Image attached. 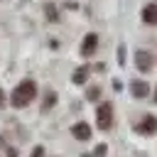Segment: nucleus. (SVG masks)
<instances>
[{
    "mask_svg": "<svg viewBox=\"0 0 157 157\" xmlns=\"http://www.w3.org/2000/svg\"><path fill=\"white\" fill-rule=\"evenodd\" d=\"M88 98H91V101L98 98V86H91V88H88Z\"/></svg>",
    "mask_w": 157,
    "mask_h": 157,
    "instance_id": "obj_14",
    "label": "nucleus"
},
{
    "mask_svg": "<svg viewBox=\"0 0 157 157\" xmlns=\"http://www.w3.org/2000/svg\"><path fill=\"white\" fill-rule=\"evenodd\" d=\"M130 91H132L135 98H145L150 93V86H147V81H132L130 83Z\"/></svg>",
    "mask_w": 157,
    "mask_h": 157,
    "instance_id": "obj_6",
    "label": "nucleus"
},
{
    "mask_svg": "<svg viewBox=\"0 0 157 157\" xmlns=\"http://www.w3.org/2000/svg\"><path fill=\"white\" fill-rule=\"evenodd\" d=\"M88 71H91L88 66H81V69H76V71H74V76H71V81H74V83H83V81L88 78Z\"/></svg>",
    "mask_w": 157,
    "mask_h": 157,
    "instance_id": "obj_9",
    "label": "nucleus"
},
{
    "mask_svg": "<svg viewBox=\"0 0 157 157\" xmlns=\"http://www.w3.org/2000/svg\"><path fill=\"white\" fill-rule=\"evenodd\" d=\"M105 152H108V145H103V142H101V145H98V147L93 150V155H96V157H103Z\"/></svg>",
    "mask_w": 157,
    "mask_h": 157,
    "instance_id": "obj_12",
    "label": "nucleus"
},
{
    "mask_svg": "<svg viewBox=\"0 0 157 157\" xmlns=\"http://www.w3.org/2000/svg\"><path fill=\"white\" fill-rule=\"evenodd\" d=\"M110 123H113V105L105 101V103H101L98 110H96V125H98L101 130H108Z\"/></svg>",
    "mask_w": 157,
    "mask_h": 157,
    "instance_id": "obj_2",
    "label": "nucleus"
},
{
    "mask_svg": "<svg viewBox=\"0 0 157 157\" xmlns=\"http://www.w3.org/2000/svg\"><path fill=\"white\" fill-rule=\"evenodd\" d=\"M34 96H37L34 81H32V78H25V81L10 93V103H12L15 108H25V105H29V103L34 101Z\"/></svg>",
    "mask_w": 157,
    "mask_h": 157,
    "instance_id": "obj_1",
    "label": "nucleus"
},
{
    "mask_svg": "<svg viewBox=\"0 0 157 157\" xmlns=\"http://www.w3.org/2000/svg\"><path fill=\"white\" fill-rule=\"evenodd\" d=\"M152 98H155V103H157V91H155V96H152Z\"/></svg>",
    "mask_w": 157,
    "mask_h": 157,
    "instance_id": "obj_18",
    "label": "nucleus"
},
{
    "mask_svg": "<svg viewBox=\"0 0 157 157\" xmlns=\"http://www.w3.org/2000/svg\"><path fill=\"white\" fill-rule=\"evenodd\" d=\"M135 66H137L140 71H150V69H152V54L145 52V49L137 52V54H135Z\"/></svg>",
    "mask_w": 157,
    "mask_h": 157,
    "instance_id": "obj_5",
    "label": "nucleus"
},
{
    "mask_svg": "<svg viewBox=\"0 0 157 157\" xmlns=\"http://www.w3.org/2000/svg\"><path fill=\"white\" fill-rule=\"evenodd\" d=\"M54 103H56V93H54V91H49V93H47V101H44V105H42V108H44V110H49Z\"/></svg>",
    "mask_w": 157,
    "mask_h": 157,
    "instance_id": "obj_11",
    "label": "nucleus"
},
{
    "mask_svg": "<svg viewBox=\"0 0 157 157\" xmlns=\"http://www.w3.org/2000/svg\"><path fill=\"white\" fill-rule=\"evenodd\" d=\"M142 20H145L147 25H157V2L145 5V10H142Z\"/></svg>",
    "mask_w": 157,
    "mask_h": 157,
    "instance_id": "obj_8",
    "label": "nucleus"
},
{
    "mask_svg": "<svg viewBox=\"0 0 157 157\" xmlns=\"http://www.w3.org/2000/svg\"><path fill=\"white\" fill-rule=\"evenodd\" d=\"M96 47H98V34H96V32H88V34L83 37V44H81V54H83V56H91V54L96 52Z\"/></svg>",
    "mask_w": 157,
    "mask_h": 157,
    "instance_id": "obj_3",
    "label": "nucleus"
},
{
    "mask_svg": "<svg viewBox=\"0 0 157 157\" xmlns=\"http://www.w3.org/2000/svg\"><path fill=\"white\" fill-rule=\"evenodd\" d=\"M71 135H74L76 140H88V137H91V128H88L86 123H76V125L71 128Z\"/></svg>",
    "mask_w": 157,
    "mask_h": 157,
    "instance_id": "obj_7",
    "label": "nucleus"
},
{
    "mask_svg": "<svg viewBox=\"0 0 157 157\" xmlns=\"http://www.w3.org/2000/svg\"><path fill=\"white\" fill-rule=\"evenodd\" d=\"M118 64L120 66L125 64V44H120V49H118Z\"/></svg>",
    "mask_w": 157,
    "mask_h": 157,
    "instance_id": "obj_13",
    "label": "nucleus"
},
{
    "mask_svg": "<svg viewBox=\"0 0 157 157\" xmlns=\"http://www.w3.org/2000/svg\"><path fill=\"white\" fill-rule=\"evenodd\" d=\"M44 10H47V15H49V20H52V22H56V20H59V15H56V7H54L52 2H47V5H44Z\"/></svg>",
    "mask_w": 157,
    "mask_h": 157,
    "instance_id": "obj_10",
    "label": "nucleus"
},
{
    "mask_svg": "<svg viewBox=\"0 0 157 157\" xmlns=\"http://www.w3.org/2000/svg\"><path fill=\"white\" fill-rule=\"evenodd\" d=\"M7 157H17V150H12V147H10V150H7Z\"/></svg>",
    "mask_w": 157,
    "mask_h": 157,
    "instance_id": "obj_16",
    "label": "nucleus"
},
{
    "mask_svg": "<svg viewBox=\"0 0 157 157\" xmlns=\"http://www.w3.org/2000/svg\"><path fill=\"white\" fill-rule=\"evenodd\" d=\"M42 155H44V147H42V145H37V147L32 150V157H42Z\"/></svg>",
    "mask_w": 157,
    "mask_h": 157,
    "instance_id": "obj_15",
    "label": "nucleus"
},
{
    "mask_svg": "<svg viewBox=\"0 0 157 157\" xmlns=\"http://www.w3.org/2000/svg\"><path fill=\"white\" fill-rule=\"evenodd\" d=\"M83 157H91V155H83Z\"/></svg>",
    "mask_w": 157,
    "mask_h": 157,
    "instance_id": "obj_19",
    "label": "nucleus"
},
{
    "mask_svg": "<svg viewBox=\"0 0 157 157\" xmlns=\"http://www.w3.org/2000/svg\"><path fill=\"white\" fill-rule=\"evenodd\" d=\"M5 105V93H2V88H0V108Z\"/></svg>",
    "mask_w": 157,
    "mask_h": 157,
    "instance_id": "obj_17",
    "label": "nucleus"
},
{
    "mask_svg": "<svg viewBox=\"0 0 157 157\" xmlns=\"http://www.w3.org/2000/svg\"><path fill=\"white\" fill-rule=\"evenodd\" d=\"M135 130H137L140 135H152V132L157 130V118H155V115H145L142 123H140Z\"/></svg>",
    "mask_w": 157,
    "mask_h": 157,
    "instance_id": "obj_4",
    "label": "nucleus"
}]
</instances>
